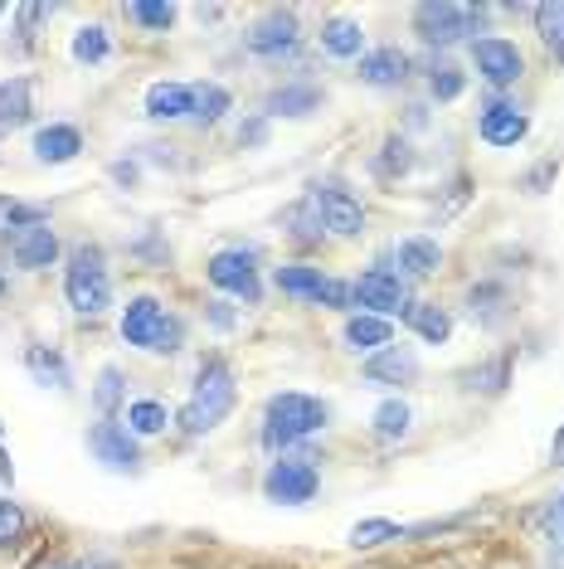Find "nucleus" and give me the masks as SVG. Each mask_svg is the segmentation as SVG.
Returning a JSON list of instances; mask_svg holds the SVG:
<instances>
[{"label":"nucleus","instance_id":"nucleus-1","mask_svg":"<svg viewBox=\"0 0 564 569\" xmlns=\"http://www.w3.org/2000/svg\"><path fill=\"white\" fill-rule=\"evenodd\" d=\"M234 370L224 366V360H204L200 375H195V390H190L185 409H181V429L185 433H210L220 429L229 419V409H234Z\"/></svg>","mask_w":564,"mask_h":569},{"label":"nucleus","instance_id":"nucleus-2","mask_svg":"<svg viewBox=\"0 0 564 569\" xmlns=\"http://www.w3.org/2000/svg\"><path fill=\"white\" fill-rule=\"evenodd\" d=\"M181 336H185V327L175 317H165V307L157 297H132V302H127V312H122V341L127 346L171 356V351H181Z\"/></svg>","mask_w":564,"mask_h":569},{"label":"nucleus","instance_id":"nucleus-3","mask_svg":"<svg viewBox=\"0 0 564 569\" xmlns=\"http://www.w3.org/2000/svg\"><path fill=\"white\" fill-rule=\"evenodd\" d=\"M63 297L79 317H98L112 302V278L102 268V249H73L69 273H63Z\"/></svg>","mask_w":564,"mask_h":569},{"label":"nucleus","instance_id":"nucleus-4","mask_svg":"<svg viewBox=\"0 0 564 569\" xmlns=\"http://www.w3.org/2000/svg\"><path fill=\"white\" fill-rule=\"evenodd\" d=\"M326 423V405L312 395H273L268 405V423H263V443L268 448H288L298 438L316 433Z\"/></svg>","mask_w":564,"mask_h":569},{"label":"nucleus","instance_id":"nucleus-5","mask_svg":"<svg viewBox=\"0 0 564 569\" xmlns=\"http://www.w3.org/2000/svg\"><path fill=\"white\" fill-rule=\"evenodd\" d=\"M477 24H482V10L453 6V0H429V6L414 10V30L423 44H457V40H467Z\"/></svg>","mask_w":564,"mask_h":569},{"label":"nucleus","instance_id":"nucleus-6","mask_svg":"<svg viewBox=\"0 0 564 569\" xmlns=\"http://www.w3.org/2000/svg\"><path fill=\"white\" fill-rule=\"evenodd\" d=\"M316 487H322V477H316L312 458H278L263 477L268 501H282V507H302V501H312Z\"/></svg>","mask_w":564,"mask_h":569},{"label":"nucleus","instance_id":"nucleus-7","mask_svg":"<svg viewBox=\"0 0 564 569\" xmlns=\"http://www.w3.org/2000/svg\"><path fill=\"white\" fill-rule=\"evenodd\" d=\"M204 273H210V282L220 292H234V297H243V302H259V258H253L249 249L214 253Z\"/></svg>","mask_w":564,"mask_h":569},{"label":"nucleus","instance_id":"nucleus-8","mask_svg":"<svg viewBox=\"0 0 564 569\" xmlns=\"http://www.w3.org/2000/svg\"><path fill=\"white\" fill-rule=\"evenodd\" d=\"M355 307H370V317H384V321L394 312H404L409 297H404L400 273H390V268H370V273H361L355 278Z\"/></svg>","mask_w":564,"mask_h":569},{"label":"nucleus","instance_id":"nucleus-9","mask_svg":"<svg viewBox=\"0 0 564 569\" xmlns=\"http://www.w3.org/2000/svg\"><path fill=\"white\" fill-rule=\"evenodd\" d=\"M312 196H316V210H322V229H331V234H341V239H355L365 229V210H361V200H355L351 190L316 186Z\"/></svg>","mask_w":564,"mask_h":569},{"label":"nucleus","instance_id":"nucleus-10","mask_svg":"<svg viewBox=\"0 0 564 569\" xmlns=\"http://www.w3.org/2000/svg\"><path fill=\"white\" fill-rule=\"evenodd\" d=\"M292 44H298V10L278 6L249 30V54H259V59H278V54H288Z\"/></svg>","mask_w":564,"mask_h":569},{"label":"nucleus","instance_id":"nucleus-11","mask_svg":"<svg viewBox=\"0 0 564 569\" xmlns=\"http://www.w3.org/2000/svg\"><path fill=\"white\" fill-rule=\"evenodd\" d=\"M472 59H477V73H482V79L492 83V88L516 83L521 69H525V63H521V49L511 44V40H496V34H492V40H477V44H472Z\"/></svg>","mask_w":564,"mask_h":569},{"label":"nucleus","instance_id":"nucleus-12","mask_svg":"<svg viewBox=\"0 0 564 569\" xmlns=\"http://www.w3.org/2000/svg\"><path fill=\"white\" fill-rule=\"evenodd\" d=\"M88 448H93V458L98 462H108V468H118V472H132L137 462H141V452H137V438L122 429V423H93L88 429Z\"/></svg>","mask_w":564,"mask_h":569},{"label":"nucleus","instance_id":"nucleus-13","mask_svg":"<svg viewBox=\"0 0 564 569\" xmlns=\"http://www.w3.org/2000/svg\"><path fill=\"white\" fill-rule=\"evenodd\" d=\"M10 258L20 268H49L59 258V234L49 229V219H34V224H20L10 234Z\"/></svg>","mask_w":564,"mask_h":569},{"label":"nucleus","instance_id":"nucleus-14","mask_svg":"<svg viewBox=\"0 0 564 569\" xmlns=\"http://www.w3.org/2000/svg\"><path fill=\"white\" fill-rule=\"evenodd\" d=\"M419 375V360H414V351L409 346H380L375 356L365 360V380L370 385H409Z\"/></svg>","mask_w":564,"mask_h":569},{"label":"nucleus","instance_id":"nucleus-15","mask_svg":"<svg viewBox=\"0 0 564 569\" xmlns=\"http://www.w3.org/2000/svg\"><path fill=\"white\" fill-rule=\"evenodd\" d=\"M482 141L486 147H516V141L531 132V122H525V112H516L511 102H492V108L482 112Z\"/></svg>","mask_w":564,"mask_h":569},{"label":"nucleus","instance_id":"nucleus-16","mask_svg":"<svg viewBox=\"0 0 564 569\" xmlns=\"http://www.w3.org/2000/svg\"><path fill=\"white\" fill-rule=\"evenodd\" d=\"M190 108H195V88L190 83H151L147 88V118L175 122V118H190Z\"/></svg>","mask_w":564,"mask_h":569},{"label":"nucleus","instance_id":"nucleus-17","mask_svg":"<svg viewBox=\"0 0 564 569\" xmlns=\"http://www.w3.org/2000/svg\"><path fill=\"white\" fill-rule=\"evenodd\" d=\"M404 79H409V54L404 49H375V54H361V83L400 88Z\"/></svg>","mask_w":564,"mask_h":569},{"label":"nucleus","instance_id":"nucleus-18","mask_svg":"<svg viewBox=\"0 0 564 569\" xmlns=\"http://www.w3.org/2000/svg\"><path fill=\"white\" fill-rule=\"evenodd\" d=\"M83 151V132L79 127H69V122H54V127H44L40 137H34V157H40L44 166H63V161H73Z\"/></svg>","mask_w":564,"mask_h":569},{"label":"nucleus","instance_id":"nucleus-19","mask_svg":"<svg viewBox=\"0 0 564 569\" xmlns=\"http://www.w3.org/2000/svg\"><path fill=\"white\" fill-rule=\"evenodd\" d=\"M322 49L331 59H361V49H365V30L355 20H345V16H336V20H326L322 24Z\"/></svg>","mask_w":564,"mask_h":569},{"label":"nucleus","instance_id":"nucleus-20","mask_svg":"<svg viewBox=\"0 0 564 569\" xmlns=\"http://www.w3.org/2000/svg\"><path fill=\"white\" fill-rule=\"evenodd\" d=\"M322 108V93H316L312 83H288L278 88V93H268V112L273 118H306V112Z\"/></svg>","mask_w":564,"mask_h":569},{"label":"nucleus","instance_id":"nucleus-21","mask_svg":"<svg viewBox=\"0 0 564 569\" xmlns=\"http://www.w3.org/2000/svg\"><path fill=\"white\" fill-rule=\"evenodd\" d=\"M439 263H443V249H439L433 239L414 234V239L400 243V268H404V278H433V273H439Z\"/></svg>","mask_w":564,"mask_h":569},{"label":"nucleus","instance_id":"nucleus-22","mask_svg":"<svg viewBox=\"0 0 564 569\" xmlns=\"http://www.w3.org/2000/svg\"><path fill=\"white\" fill-rule=\"evenodd\" d=\"M273 282L288 297H302V302H322V288H326V278H322V268H306V263H288V268H278Z\"/></svg>","mask_w":564,"mask_h":569},{"label":"nucleus","instance_id":"nucleus-23","mask_svg":"<svg viewBox=\"0 0 564 569\" xmlns=\"http://www.w3.org/2000/svg\"><path fill=\"white\" fill-rule=\"evenodd\" d=\"M30 112H34L30 79H6L0 83V132H6V127H24L30 122Z\"/></svg>","mask_w":564,"mask_h":569},{"label":"nucleus","instance_id":"nucleus-24","mask_svg":"<svg viewBox=\"0 0 564 569\" xmlns=\"http://www.w3.org/2000/svg\"><path fill=\"white\" fill-rule=\"evenodd\" d=\"M467 312L477 327H502L506 321V292L496 288V282H477V288L467 292Z\"/></svg>","mask_w":564,"mask_h":569},{"label":"nucleus","instance_id":"nucleus-25","mask_svg":"<svg viewBox=\"0 0 564 569\" xmlns=\"http://www.w3.org/2000/svg\"><path fill=\"white\" fill-rule=\"evenodd\" d=\"M24 366L40 385L49 390H69V366H63L59 351H49V346H24Z\"/></svg>","mask_w":564,"mask_h":569},{"label":"nucleus","instance_id":"nucleus-26","mask_svg":"<svg viewBox=\"0 0 564 569\" xmlns=\"http://www.w3.org/2000/svg\"><path fill=\"white\" fill-rule=\"evenodd\" d=\"M345 341L355 346V351H380V346H390L394 341V327L384 317H351L345 321Z\"/></svg>","mask_w":564,"mask_h":569},{"label":"nucleus","instance_id":"nucleus-27","mask_svg":"<svg viewBox=\"0 0 564 569\" xmlns=\"http://www.w3.org/2000/svg\"><path fill=\"white\" fill-rule=\"evenodd\" d=\"M409 327H414L429 346H443L447 336H453V317H447L439 302H419V307H409Z\"/></svg>","mask_w":564,"mask_h":569},{"label":"nucleus","instance_id":"nucleus-28","mask_svg":"<svg viewBox=\"0 0 564 569\" xmlns=\"http://www.w3.org/2000/svg\"><path fill=\"white\" fill-rule=\"evenodd\" d=\"M165 423H171V409H165L161 399H137V405H127V433L151 438V433H161Z\"/></svg>","mask_w":564,"mask_h":569},{"label":"nucleus","instance_id":"nucleus-29","mask_svg":"<svg viewBox=\"0 0 564 569\" xmlns=\"http://www.w3.org/2000/svg\"><path fill=\"white\" fill-rule=\"evenodd\" d=\"M535 34L545 40V49L564 63V0H550V6H535Z\"/></svg>","mask_w":564,"mask_h":569},{"label":"nucleus","instance_id":"nucleus-30","mask_svg":"<svg viewBox=\"0 0 564 569\" xmlns=\"http://www.w3.org/2000/svg\"><path fill=\"white\" fill-rule=\"evenodd\" d=\"M506 380H511V360L506 356H492V360H482V366H472L463 375L467 390H482V395H502Z\"/></svg>","mask_w":564,"mask_h":569},{"label":"nucleus","instance_id":"nucleus-31","mask_svg":"<svg viewBox=\"0 0 564 569\" xmlns=\"http://www.w3.org/2000/svg\"><path fill=\"white\" fill-rule=\"evenodd\" d=\"M404 526L384 521V516H370V521H355L351 526V546L355 550H370V546H384V540H400Z\"/></svg>","mask_w":564,"mask_h":569},{"label":"nucleus","instance_id":"nucleus-32","mask_svg":"<svg viewBox=\"0 0 564 569\" xmlns=\"http://www.w3.org/2000/svg\"><path fill=\"white\" fill-rule=\"evenodd\" d=\"M190 88H195V108H190L195 122H220L229 112V93L220 83H190Z\"/></svg>","mask_w":564,"mask_h":569},{"label":"nucleus","instance_id":"nucleus-33","mask_svg":"<svg viewBox=\"0 0 564 569\" xmlns=\"http://www.w3.org/2000/svg\"><path fill=\"white\" fill-rule=\"evenodd\" d=\"M288 224H292V239H302V243H316V239H322V210H316V196H306L302 204H292V210H288Z\"/></svg>","mask_w":564,"mask_h":569},{"label":"nucleus","instance_id":"nucleus-34","mask_svg":"<svg viewBox=\"0 0 564 569\" xmlns=\"http://www.w3.org/2000/svg\"><path fill=\"white\" fill-rule=\"evenodd\" d=\"M112 54V44H108V30L102 24H83L79 34H73V59L79 63H102Z\"/></svg>","mask_w":564,"mask_h":569},{"label":"nucleus","instance_id":"nucleus-35","mask_svg":"<svg viewBox=\"0 0 564 569\" xmlns=\"http://www.w3.org/2000/svg\"><path fill=\"white\" fill-rule=\"evenodd\" d=\"M127 20L141 24V30H171L175 6H165V0H157V6H151V0H132V6H127Z\"/></svg>","mask_w":564,"mask_h":569},{"label":"nucleus","instance_id":"nucleus-36","mask_svg":"<svg viewBox=\"0 0 564 569\" xmlns=\"http://www.w3.org/2000/svg\"><path fill=\"white\" fill-rule=\"evenodd\" d=\"M375 433L380 438H404L409 433V405L404 399H384L375 409Z\"/></svg>","mask_w":564,"mask_h":569},{"label":"nucleus","instance_id":"nucleus-37","mask_svg":"<svg viewBox=\"0 0 564 569\" xmlns=\"http://www.w3.org/2000/svg\"><path fill=\"white\" fill-rule=\"evenodd\" d=\"M463 88H467V79L453 69V63H433V69H429V93L439 102H453Z\"/></svg>","mask_w":564,"mask_h":569},{"label":"nucleus","instance_id":"nucleus-38","mask_svg":"<svg viewBox=\"0 0 564 569\" xmlns=\"http://www.w3.org/2000/svg\"><path fill=\"white\" fill-rule=\"evenodd\" d=\"M409 166H414V151H409V141H400V137L384 141V157L375 161V171H380L384 180H394V176H404Z\"/></svg>","mask_w":564,"mask_h":569},{"label":"nucleus","instance_id":"nucleus-39","mask_svg":"<svg viewBox=\"0 0 564 569\" xmlns=\"http://www.w3.org/2000/svg\"><path fill=\"white\" fill-rule=\"evenodd\" d=\"M34 219H44V210H34V204H16V200H6L0 196V234H16L20 224H34Z\"/></svg>","mask_w":564,"mask_h":569},{"label":"nucleus","instance_id":"nucleus-40","mask_svg":"<svg viewBox=\"0 0 564 569\" xmlns=\"http://www.w3.org/2000/svg\"><path fill=\"white\" fill-rule=\"evenodd\" d=\"M118 399H122V370H118V366H108V370L98 375L93 405H98V413H112V409H118Z\"/></svg>","mask_w":564,"mask_h":569},{"label":"nucleus","instance_id":"nucleus-41","mask_svg":"<svg viewBox=\"0 0 564 569\" xmlns=\"http://www.w3.org/2000/svg\"><path fill=\"white\" fill-rule=\"evenodd\" d=\"M20 530H24V511H20V501L0 497V546H16Z\"/></svg>","mask_w":564,"mask_h":569},{"label":"nucleus","instance_id":"nucleus-42","mask_svg":"<svg viewBox=\"0 0 564 569\" xmlns=\"http://www.w3.org/2000/svg\"><path fill=\"white\" fill-rule=\"evenodd\" d=\"M322 307H355V282L326 278V288H322Z\"/></svg>","mask_w":564,"mask_h":569},{"label":"nucleus","instance_id":"nucleus-43","mask_svg":"<svg viewBox=\"0 0 564 569\" xmlns=\"http://www.w3.org/2000/svg\"><path fill=\"white\" fill-rule=\"evenodd\" d=\"M541 526H545V536H550V540H564V491H560V497L545 507Z\"/></svg>","mask_w":564,"mask_h":569},{"label":"nucleus","instance_id":"nucleus-44","mask_svg":"<svg viewBox=\"0 0 564 569\" xmlns=\"http://www.w3.org/2000/svg\"><path fill=\"white\" fill-rule=\"evenodd\" d=\"M16 16H20V24H24V34H34V24H40V20H49V16H54V6H20V10H16Z\"/></svg>","mask_w":564,"mask_h":569},{"label":"nucleus","instance_id":"nucleus-45","mask_svg":"<svg viewBox=\"0 0 564 569\" xmlns=\"http://www.w3.org/2000/svg\"><path fill=\"white\" fill-rule=\"evenodd\" d=\"M555 171H560V166H555V161H541V166H535V171H531V176H525V180H521V186H525V190H531V196H541V186H545V180H550V176H555Z\"/></svg>","mask_w":564,"mask_h":569},{"label":"nucleus","instance_id":"nucleus-46","mask_svg":"<svg viewBox=\"0 0 564 569\" xmlns=\"http://www.w3.org/2000/svg\"><path fill=\"white\" fill-rule=\"evenodd\" d=\"M263 137H268V127H263V122H249V127L239 132V141H249V147H253V141H263Z\"/></svg>","mask_w":564,"mask_h":569},{"label":"nucleus","instance_id":"nucleus-47","mask_svg":"<svg viewBox=\"0 0 564 569\" xmlns=\"http://www.w3.org/2000/svg\"><path fill=\"white\" fill-rule=\"evenodd\" d=\"M210 317H214V327H234V312H229L224 302H214V312H210Z\"/></svg>","mask_w":564,"mask_h":569},{"label":"nucleus","instance_id":"nucleus-48","mask_svg":"<svg viewBox=\"0 0 564 569\" xmlns=\"http://www.w3.org/2000/svg\"><path fill=\"white\" fill-rule=\"evenodd\" d=\"M550 458H555V468H564V429L555 433V443H550Z\"/></svg>","mask_w":564,"mask_h":569},{"label":"nucleus","instance_id":"nucleus-49","mask_svg":"<svg viewBox=\"0 0 564 569\" xmlns=\"http://www.w3.org/2000/svg\"><path fill=\"white\" fill-rule=\"evenodd\" d=\"M0 477H6V482L16 477V468H10V458H6V448H0Z\"/></svg>","mask_w":564,"mask_h":569},{"label":"nucleus","instance_id":"nucleus-50","mask_svg":"<svg viewBox=\"0 0 564 569\" xmlns=\"http://www.w3.org/2000/svg\"><path fill=\"white\" fill-rule=\"evenodd\" d=\"M44 569H73V565H44Z\"/></svg>","mask_w":564,"mask_h":569},{"label":"nucleus","instance_id":"nucleus-51","mask_svg":"<svg viewBox=\"0 0 564 569\" xmlns=\"http://www.w3.org/2000/svg\"><path fill=\"white\" fill-rule=\"evenodd\" d=\"M0 16H6V6H0Z\"/></svg>","mask_w":564,"mask_h":569}]
</instances>
